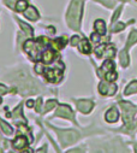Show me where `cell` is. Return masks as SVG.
Instances as JSON below:
<instances>
[{
    "instance_id": "2",
    "label": "cell",
    "mask_w": 137,
    "mask_h": 153,
    "mask_svg": "<svg viewBox=\"0 0 137 153\" xmlns=\"http://www.w3.org/2000/svg\"><path fill=\"white\" fill-rule=\"evenodd\" d=\"M57 133L59 135L61 146H67L70 143H74L78 139V133L76 130H59V129H57Z\"/></svg>"
},
{
    "instance_id": "28",
    "label": "cell",
    "mask_w": 137,
    "mask_h": 153,
    "mask_svg": "<svg viewBox=\"0 0 137 153\" xmlns=\"http://www.w3.org/2000/svg\"><path fill=\"white\" fill-rule=\"evenodd\" d=\"M38 42H39L41 46H47V45L49 44V40L47 39L46 36H40V37H38Z\"/></svg>"
},
{
    "instance_id": "40",
    "label": "cell",
    "mask_w": 137,
    "mask_h": 153,
    "mask_svg": "<svg viewBox=\"0 0 137 153\" xmlns=\"http://www.w3.org/2000/svg\"><path fill=\"white\" fill-rule=\"evenodd\" d=\"M1 102H3V99H1V98H0V104H1Z\"/></svg>"
},
{
    "instance_id": "37",
    "label": "cell",
    "mask_w": 137,
    "mask_h": 153,
    "mask_svg": "<svg viewBox=\"0 0 137 153\" xmlns=\"http://www.w3.org/2000/svg\"><path fill=\"white\" fill-rule=\"evenodd\" d=\"M129 126H130V128H131L132 130L137 129V118H136V120L133 121V123H132V124H129Z\"/></svg>"
},
{
    "instance_id": "34",
    "label": "cell",
    "mask_w": 137,
    "mask_h": 153,
    "mask_svg": "<svg viewBox=\"0 0 137 153\" xmlns=\"http://www.w3.org/2000/svg\"><path fill=\"white\" fill-rule=\"evenodd\" d=\"M7 92H9L7 87H6V86H4V85H1V83H0V95H4V94H6Z\"/></svg>"
},
{
    "instance_id": "19",
    "label": "cell",
    "mask_w": 137,
    "mask_h": 153,
    "mask_svg": "<svg viewBox=\"0 0 137 153\" xmlns=\"http://www.w3.org/2000/svg\"><path fill=\"white\" fill-rule=\"evenodd\" d=\"M28 6H29V5H28V1H27V0H18V1L16 3V7H15V10L18 11V12H24L25 9H27Z\"/></svg>"
},
{
    "instance_id": "30",
    "label": "cell",
    "mask_w": 137,
    "mask_h": 153,
    "mask_svg": "<svg viewBox=\"0 0 137 153\" xmlns=\"http://www.w3.org/2000/svg\"><path fill=\"white\" fill-rule=\"evenodd\" d=\"M81 41V37L78 36V35H75V36H72L71 37V40H70V44H71V46H76V45H78V42Z\"/></svg>"
},
{
    "instance_id": "1",
    "label": "cell",
    "mask_w": 137,
    "mask_h": 153,
    "mask_svg": "<svg viewBox=\"0 0 137 153\" xmlns=\"http://www.w3.org/2000/svg\"><path fill=\"white\" fill-rule=\"evenodd\" d=\"M82 9H83L82 0H74L66 13V22H67L68 27L74 30L80 29L81 18H82Z\"/></svg>"
},
{
    "instance_id": "23",
    "label": "cell",
    "mask_w": 137,
    "mask_h": 153,
    "mask_svg": "<svg viewBox=\"0 0 137 153\" xmlns=\"http://www.w3.org/2000/svg\"><path fill=\"white\" fill-rule=\"evenodd\" d=\"M0 126H1V129H3V131H4L5 134L11 135V134L13 133V130H12L11 126H9V124H7L6 122H4L3 120H0Z\"/></svg>"
},
{
    "instance_id": "36",
    "label": "cell",
    "mask_w": 137,
    "mask_h": 153,
    "mask_svg": "<svg viewBox=\"0 0 137 153\" xmlns=\"http://www.w3.org/2000/svg\"><path fill=\"white\" fill-rule=\"evenodd\" d=\"M120 11H122V7H119V9H118V10L114 12V16H113V18H112V22H114V21L118 18V16L120 15Z\"/></svg>"
},
{
    "instance_id": "16",
    "label": "cell",
    "mask_w": 137,
    "mask_h": 153,
    "mask_svg": "<svg viewBox=\"0 0 137 153\" xmlns=\"http://www.w3.org/2000/svg\"><path fill=\"white\" fill-rule=\"evenodd\" d=\"M78 47H80V51H81L82 53H84V54H88V53H90V51H91L90 44L88 42L87 39H82V40L78 42Z\"/></svg>"
},
{
    "instance_id": "15",
    "label": "cell",
    "mask_w": 137,
    "mask_h": 153,
    "mask_svg": "<svg viewBox=\"0 0 137 153\" xmlns=\"http://www.w3.org/2000/svg\"><path fill=\"white\" fill-rule=\"evenodd\" d=\"M54 57H55V53H54L52 50H46V51H43V53H42V56H41V59H42L43 63L49 64V63L53 62Z\"/></svg>"
},
{
    "instance_id": "32",
    "label": "cell",
    "mask_w": 137,
    "mask_h": 153,
    "mask_svg": "<svg viewBox=\"0 0 137 153\" xmlns=\"http://www.w3.org/2000/svg\"><path fill=\"white\" fill-rule=\"evenodd\" d=\"M90 39H91V41L93 42H100V34L99 33H93L91 34V36H90Z\"/></svg>"
},
{
    "instance_id": "13",
    "label": "cell",
    "mask_w": 137,
    "mask_h": 153,
    "mask_svg": "<svg viewBox=\"0 0 137 153\" xmlns=\"http://www.w3.org/2000/svg\"><path fill=\"white\" fill-rule=\"evenodd\" d=\"M66 42H67V37H66V36H61V37H58V39L53 40V41L51 42V45H52V47H53L54 50L59 51V50H61V48L65 47Z\"/></svg>"
},
{
    "instance_id": "24",
    "label": "cell",
    "mask_w": 137,
    "mask_h": 153,
    "mask_svg": "<svg viewBox=\"0 0 137 153\" xmlns=\"http://www.w3.org/2000/svg\"><path fill=\"white\" fill-rule=\"evenodd\" d=\"M105 79L107 80V81H110V82H113V81H116L117 80V77H118V74L113 70V71H108V72H106L105 75Z\"/></svg>"
},
{
    "instance_id": "11",
    "label": "cell",
    "mask_w": 137,
    "mask_h": 153,
    "mask_svg": "<svg viewBox=\"0 0 137 153\" xmlns=\"http://www.w3.org/2000/svg\"><path fill=\"white\" fill-rule=\"evenodd\" d=\"M105 118H106V121L110 122V123H114V122H117L118 118H119V112H118V110H117L116 107H111V108L106 112Z\"/></svg>"
},
{
    "instance_id": "41",
    "label": "cell",
    "mask_w": 137,
    "mask_h": 153,
    "mask_svg": "<svg viewBox=\"0 0 137 153\" xmlns=\"http://www.w3.org/2000/svg\"><path fill=\"white\" fill-rule=\"evenodd\" d=\"M1 140H3V139H1V137H0V142H1ZM0 148H1V147H0ZM0 151H1V149H0Z\"/></svg>"
},
{
    "instance_id": "21",
    "label": "cell",
    "mask_w": 137,
    "mask_h": 153,
    "mask_svg": "<svg viewBox=\"0 0 137 153\" xmlns=\"http://www.w3.org/2000/svg\"><path fill=\"white\" fill-rule=\"evenodd\" d=\"M119 59H120V64H122L124 68H126V66L129 65V56H127L126 51H122V52L119 53Z\"/></svg>"
},
{
    "instance_id": "7",
    "label": "cell",
    "mask_w": 137,
    "mask_h": 153,
    "mask_svg": "<svg viewBox=\"0 0 137 153\" xmlns=\"http://www.w3.org/2000/svg\"><path fill=\"white\" fill-rule=\"evenodd\" d=\"M43 71H45V77L49 82L57 83V82H59L63 79V71L61 70H58V69H47V70H43Z\"/></svg>"
},
{
    "instance_id": "10",
    "label": "cell",
    "mask_w": 137,
    "mask_h": 153,
    "mask_svg": "<svg viewBox=\"0 0 137 153\" xmlns=\"http://www.w3.org/2000/svg\"><path fill=\"white\" fill-rule=\"evenodd\" d=\"M24 16L30 19V21H38L40 18V15H39V11L34 7V6H28L24 11Z\"/></svg>"
},
{
    "instance_id": "5",
    "label": "cell",
    "mask_w": 137,
    "mask_h": 153,
    "mask_svg": "<svg viewBox=\"0 0 137 153\" xmlns=\"http://www.w3.org/2000/svg\"><path fill=\"white\" fill-rule=\"evenodd\" d=\"M99 92L102 95H114L117 92V85L110 81H102L99 85Z\"/></svg>"
},
{
    "instance_id": "43",
    "label": "cell",
    "mask_w": 137,
    "mask_h": 153,
    "mask_svg": "<svg viewBox=\"0 0 137 153\" xmlns=\"http://www.w3.org/2000/svg\"><path fill=\"white\" fill-rule=\"evenodd\" d=\"M136 152H137V146H136Z\"/></svg>"
},
{
    "instance_id": "12",
    "label": "cell",
    "mask_w": 137,
    "mask_h": 153,
    "mask_svg": "<svg viewBox=\"0 0 137 153\" xmlns=\"http://www.w3.org/2000/svg\"><path fill=\"white\" fill-rule=\"evenodd\" d=\"M114 63L112 62V60H110V59H107L104 64H102V66H101V69L99 70V76H104L106 72H108V71H113L114 70Z\"/></svg>"
},
{
    "instance_id": "20",
    "label": "cell",
    "mask_w": 137,
    "mask_h": 153,
    "mask_svg": "<svg viewBox=\"0 0 137 153\" xmlns=\"http://www.w3.org/2000/svg\"><path fill=\"white\" fill-rule=\"evenodd\" d=\"M18 24H19V27L22 28V30L25 33V34H28L29 36H32V28L30 27V25H28V24H25L23 21H21V19H18Z\"/></svg>"
},
{
    "instance_id": "25",
    "label": "cell",
    "mask_w": 137,
    "mask_h": 153,
    "mask_svg": "<svg viewBox=\"0 0 137 153\" xmlns=\"http://www.w3.org/2000/svg\"><path fill=\"white\" fill-rule=\"evenodd\" d=\"M57 100H48L47 102H46V105H45V110L42 111V112H48V111H51L52 108H54L55 106H57Z\"/></svg>"
},
{
    "instance_id": "18",
    "label": "cell",
    "mask_w": 137,
    "mask_h": 153,
    "mask_svg": "<svg viewBox=\"0 0 137 153\" xmlns=\"http://www.w3.org/2000/svg\"><path fill=\"white\" fill-rule=\"evenodd\" d=\"M137 92V81H132L131 83H129V86L126 87L124 94L125 95H130V94H133Z\"/></svg>"
},
{
    "instance_id": "27",
    "label": "cell",
    "mask_w": 137,
    "mask_h": 153,
    "mask_svg": "<svg viewBox=\"0 0 137 153\" xmlns=\"http://www.w3.org/2000/svg\"><path fill=\"white\" fill-rule=\"evenodd\" d=\"M124 28H125V24L122 23V22H118L116 25L112 27V31H113V33H118V31H122Z\"/></svg>"
},
{
    "instance_id": "33",
    "label": "cell",
    "mask_w": 137,
    "mask_h": 153,
    "mask_svg": "<svg viewBox=\"0 0 137 153\" xmlns=\"http://www.w3.org/2000/svg\"><path fill=\"white\" fill-rule=\"evenodd\" d=\"M41 106H42V99H38L36 104H35V111L36 112H41Z\"/></svg>"
},
{
    "instance_id": "3",
    "label": "cell",
    "mask_w": 137,
    "mask_h": 153,
    "mask_svg": "<svg viewBox=\"0 0 137 153\" xmlns=\"http://www.w3.org/2000/svg\"><path fill=\"white\" fill-rule=\"evenodd\" d=\"M120 106L123 107V118H124V122H125V124L129 126L131 123V121H132L133 114L137 111V107L133 106L130 102H120Z\"/></svg>"
},
{
    "instance_id": "9",
    "label": "cell",
    "mask_w": 137,
    "mask_h": 153,
    "mask_svg": "<svg viewBox=\"0 0 137 153\" xmlns=\"http://www.w3.org/2000/svg\"><path fill=\"white\" fill-rule=\"evenodd\" d=\"M28 143H29V141L27 140L25 136H17V137L12 141V147L16 148V149H18V151H21V149L25 148V147L28 146Z\"/></svg>"
},
{
    "instance_id": "4",
    "label": "cell",
    "mask_w": 137,
    "mask_h": 153,
    "mask_svg": "<svg viewBox=\"0 0 137 153\" xmlns=\"http://www.w3.org/2000/svg\"><path fill=\"white\" fill-rule=\"evenodd\" d=\"M24 51L30 56V58L32 60H39V47L36 45L35 41L32 40H27L23 45Z\"/></svg>"
},
{
    "instance_id": "31",
    "label": "cell",
    "mask_w": 137,
    "mask_h": 153,
    "mask_svg": "<svg viewBox=\"0 0 137 153\" xmlns=\"http://www.w3.org/2000/svg\"><path fill=\"white\" fill-rule=\"evenodd\" d=\"M4 3L6 6H9L10 9H15L16 7V0H4Z\"/></svg>"
},
{
    "instance_id": "22",
    "label": "cell",
    "mask_w": 137,
    "mask_h": 153,
    "mask_svg": "<svg viewBox=\"0 0 137 153\" xmlns=\"http://www.w3.org/2000/svg\"><path fill=\"white\" fill-rule=\"evenodd\" d=\"M137 41V30H132L129 35V40H127V45L126 47H130L131 45H133Z\"/></svg>"
},
{
    "instance_id": "38",
    "label": "cell",
    "mask_w": 137,
    "mask_h": 153,
    "mask_svg": "<svg viewBox=\"0 0 137 153\" xmlns=\"http://www.w3.org/2000/svg\"><path fill=\"white\" fill-rule=\"evenodd\" d=\"M27 106H28V107H32V106H34V101H32V100H28V101H27Z\"/></svg>"
},
{
    "instance_id": "26",
    "label": "cell",
    "mask_w": 137,
    "mask_h": 153,
    "mask_svg": "<svg viewBox=\"0 0 137 153\" xmlns=\"http://www.w3.org/2000/svg\"><path fill=\"white\" fill-rule=\"evenodd\" d=\"M105 44H102V45H100L99 47H96L95 48V54H96V57L97 58H101L102 57V53H104V50H105Z\"/></svg>"
},
{
    "instance_id": "42",
    "label": "cell",
    "mask_w": 137,
    "mask_h": 153,
    "mask_svg": "<svg viewBox=\"0 0 137 153\" xmlns=\"http://www.w3.org/2000/svg\"><path fill=\"white\" fill-rule=\"evenodd\" d=\"M122 1H129V0H122Z\"/></svg>"
},
{
    "instance_id": "29",
    "label": "cell",
    "mask_w": 137,
    "mask_h": 153,
    "mask_svg": "<svg viewBox=\"0 0 137 153\" xmlns=\"http://www.w3.org/2000/svg\"><path fill=\"white\" fill-rule=\"evenodd\" d=\"M97 1H101L102 4H105L107 7H113L116 4V0H97Z\"/></svg>"
},
{
    "instance_id": "8",
    "label": "cell",
    "mask_w": 137,
    "mask_h": 153,
    "mask_svg": "<svg viewBox=\"0 0 137 153\" xmlns=\"http://www.w3.org/2000/svg\"><path fill=\"white\" fill-rule=\"evenodd\" d=\"M76 105L82 113H89L94 107V102L91 100H78L76 101Z\"/></svg>"
},
{
    "instance_id": "17",
    "label": "cell",
    "mask_w": 137,
    "mask_h": 153,
    "mask_svg": "<svg viewBox=\"0 0 137 153\" xmlns=\"http://www.w3.org/2000/svg\"><path fill=\"white\" fill-rule=\"evenodd\" d=\"M116 54V48L113 45H106L105 46V50H104V53H102V57L105 58H112L114 57Z\"/></svg>"
},
{
    "instance_id": "39",
    "label": "cell",
    "mask_w": 137,
    "mask_h": 153,
    "mask_svg": "<svg viewBox=\"0 0 137 153\" xmlns=\"http://www.w3.org/2000/svg\"><path fill=\"white\" fill-rule=\"evenodd\" d=\"M6 117H7V118H9V117H12V114H11L10 112H7V113H6Z\"/></svg>"
},
{
    "instance_id": "6",
    "label": "cell",
    "mask_w": 137,
    "mask_h": 153,
    "mask_svg": "<svg viewBox=\"0 0 137 153\" xmlns=\"http://www.w3.org/2000/svg\"><path fill=\"white\" fill-rule=\"evenodd\" d=\"M55 116L63 117V118H66V120H71V121L75 118V114H74L71 107L67 106V105H59L57 111H55Z\"/></svg>"
},
{
    "instance_id": "35",
    "label": "cell",
    "mask_w": 137,
    "mask_h": 153,
    "mask_svg": "<svg viewBox=\"0 0 137 153\" xmlns=\"http://www.w3.org/2000/svg\"><path fill=\"white\" fill-rule=\"evenodd\" d=\"M35 70H36L38 74H42V72H43V66H42L41 64H36V65H35Z\"/></svg>"
},
{
    "instance_id": "14",
    "label": "cell",
    "mask_w": 137,
    "mask_h": 153,
    "mask_svg": "<svg viewBox=\"0 0 137 153\" xmlns=\"http://www.w3.org/2000/svg\"><path fill=\"white\" fill-rule=\"evenodd\" d=\"M94 28H95L96 33H99L100 35L106 34V24L102 19H96L95 23H94Z\"/></svg>"
}]
</instances>
